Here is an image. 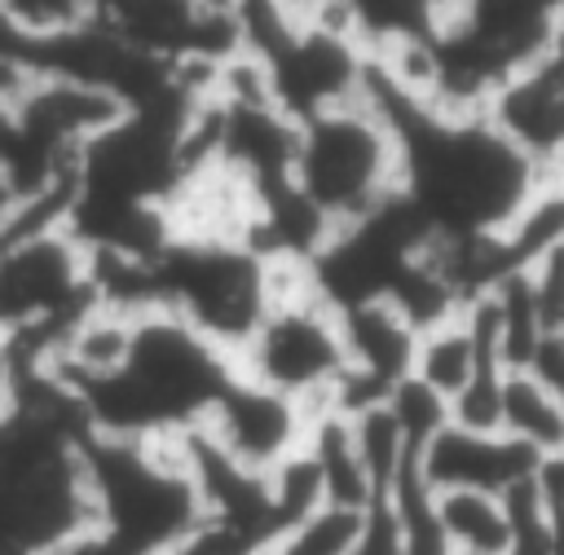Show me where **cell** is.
Returning <instances> with one entry per match:
<instances>
[{
  "label": "cell",
  "instance_id": "8fae6325",
  "mask_svg": "<svg viewBox=\"0 0 564 555\" xmlns=\"http://www.w3.org/2000/svg\"><path fill=\"white\" fill-rule=\"evenodd\" d=\"M352 35L366 53H379L401 40H432L445 26V0H339Z\"/></svg>",
  "mask_w": 564,
  "mask_h": 555
},
{
  "label": "cell",
  "instance_id": "ba28073f",
  "mask_svg": "<svg viewBox=\"0 0 564 555\" xmlns=\"http://www.w3.org/2000/svg\"><path fill=\"white\" fill-rule=\"evenodd\" d=\"M423 480L445 493V489H485L502 493L507 485L538 476L546 458H538L529 445L502 436V432H471L458 423H445L419 454H414Z\"/></svg>",
  "mask_w": 564,
  "mask_h": 555
},
{
  "label": "cell",
  "instance_id": "603a6c76",
  "mask_svg": "<svg viewBox=\"0 0 564 555\" xmlns=\"http://www.w3.org/2000/svg\"><path fill=\"white\" fill-rule=\"evenodd\" d=\"M44 555H141L137 546H128L123 537H115L110 529H101V524H84L79 533H70V537H62L57 546H48Z\"/></svg>",
  "mask_w": 564,
  "mask_h": 555
},
{
  "label": "cell",
  "instance_id": "2e32d148",
  "mask_svg": "<svg viewBox=\"0 0 564 555\" xmlns=\"http://www.w3.org/2000/svg\"><path fill=\"white\" fill-rule=\"evenodd\" d=\"M357 524H361V511L322 502L304 520H295L282 533H273L264 546L273 555H348V546L357 537Z\"/></svg>",
  "mask_w": 564,
  "mask_h": 555
},
{
  "label": "cell",
  "instance_id": "52a82bcc",
  "mask_svg": "<svg viewBox=\"0 0 564 555\" xmlns=\"http://www.w3.org/2000/svg\"><path fill=\"white\" fill-rule=\"evenodd\" d=\"M198 427L247 471L264 476L269 467H278L291 449H300L304 427H308V410L247 374H229L225 388L212 396L207 414L198 418Z\"/></svg>",
  "mask_w": 564,
  "mask_h": 555
},
{
  "label": "cell",
  "instance_id": "ffe728a7",
  "mask_svg": "<svg viewBox=\"0 0 564 555\" xmlns=\"http://www.w3.org/2000/svg\"><path fill=\"white\" fill-rule=\"evenodd\" d=\"M0 22L31 48L93 22V0H0Z\"/></svg>",
  "mask_w": 564,
  "mask_h": 555
},
{
  "label": "cell",
  "instance_id": "ac0fdd59",
  "mask_svg": "<svg viewBox=\"0 0 564 555\" xmlns=\"http://www.w3.org/2000/svg\"><path fill=\"white\" fill-rule=\"evenodd\" d=\"M383 405H388L392 423L401 427V440H405L410 454H419V449L449 423V401H445L441 392H432V388H427L423 379H414V374L397 379V383L388 388Z\"/></svg>",
  "mask_w": 564,
  "mask_h": 555
},
{
  "label": "cell",
  "instance_id": "7a4b0ae2",
  "mask_svg": "<svg viewBox=\"0 0 564 555\" xmlns=\"http://www.w3.org/2000/svg\"><path fill=\"white\" fill-rule=\"evenodd\" d=\"M295 264L260 255L251 242L229 233H172L150 255L154 308L181 317L229 361L269 313Z\"/></svg>",
  "mask_w": 564,
  "mask_h": 555
},
{
  "label": "cell",
  "instance_id": "8992f818",
  "mask_svg": "<svg viewBox=\"0 0 564 555\" xmlns=\"http://www.w3.org/2000/svg\"><path fill=\"white\" fill-rule=\"evenodd\" d=\"M93 22L176 70H216L242 53L238 0H93Z\"/></svg>",
  "mask_w": 564,
  "mask_h": 555
},
{
  "label": "cell",
  "instance_id": "83f0119b",
  "mask_svg": "<svg viewBox=\"0 0 564 555\" xmlns=\"http://www.w3.org/2000/svg\"><path fill=\"white\" fill-rule=\"evenodd\" d=\"M454 555H467V551H454Z\"/></svg>",
  "mask_w": 564,
  "mask_h": 555
},
{
  "label": "cell",
  "instance_id": "277c9868",
  "mask_svg": "<svg viewBox=\"0 0 564 555\" xmlns=\"http://www.w3.org/2000/svg\"><path fill=\"white\" fill-rule=\"evenodd\" d=\"M93 304V251L66 211L31 207L0 238V348L35 361Z\"/></svg>",
  "mask_w": 564,
  "mask_h": 555
},
{
  "label": "cell",
  "instance_id": "3957f363",
  "mask_svg": "<svg viewBox=\"0 0 564 555\" xmlns=\"http://www.w3.org/2000/svg\"><path fill=\"white\" fill-rule=\"evenodd\" d=\"M291 185L326 220V229L379 211L401 194L397 128L366 92L304 115L295 123Z\"/></svg>",
  "mask_w": 564,
  "mask_h": 555
},
{
  "label": "cell",
  "instance_id": "4316f807",
  "mask_svg": "<svg viewBox=\"0 0 564 555\" xmlns=\"http://www.w3.org/2000/svg\"><path fill=\"white\" fill-rule=\"evenodd\" d=\"M445 4H449V9H454V4H463V0H445ZM445 18H449V13H445Z\"/></svg>",
  "mask_w": 564,
  "mask_h": 555
},
{
  "label": "cell",
  "instance_id": "9a60e30c",
  "mask_svg": "<svg viewBox=\"0 0 564 555\" xmlns=\"http://www.w3.org/2000/svg\"><path fill=\"white\" fill-rule=\"evenodd\" d=\"M348 423H352V440H357L361 467H366V476H370V485H375V498H379V493L392 485V476L401 471V463H405V458H414V454L405 449L401 427L392 423V414H388V405H383V401L352 410V414H348Z\"/></svg>",
  "mask_w": 564,
  "mask_h": 555
},
{
  "label": "cell",
  "instance_id": "5bb4252c",
  "mask_svg": "<svg viewBox=\"0 0 564 555\" xmlns=\"http://www.w3.org/2000/svg\"><path fill=\"white\" fill-rule=\"evenodd\" d=\"M441 529L454 551L467 555H502L507 546V511L498 493L485 489H445L436 493Z\"/></svg>",
  "mask_w": 564,
  "mask_h": 555
},
{
  "label": "cell",
  "instance_id": "cb8c5ba5",
  "mask_svg": "<svg viewBox=\"0 0 564 555\" xmlns=\"http://www.w3.org/2000/svg\"><path fill=\"white\" fill-rule=\"evenodd\" d=\"M22 216H26V203L18 198V189L9 185V176L0 172V238L13 233V229L22 225Z\"/></svg>",
  "mask_w": 564,
  "mask_h": 555
},
{
  "label": "cell",
  "instance_id": "9c48e42d",
  "mask_svg": "<svg viewBox=\"0 0 564 555\" xmlns=\"http://www.w3.org/2000/svg\"><path fill=\"white\" fill-rule=\"evenodd\" d=\"M322 476V502L330 507H348V511H366L375 502V485L361 467V454H357V440H352V423L344 410L335 405H322V410H308V427H304V440H300Z\"/></svg>",
  "mask_w": 564,
  "mask_h": 555
},
{
  "label": "cell",
  "instance_id": "e0dca14e",
  "mask_svg": "<svg viewBox=\"0 0 564 555\" xmlns=\"http://www.w3.org/2000/svg\"><path fill=\"white\" fill-rule=\"evenodd\" d=\"M264 498H269V515H273V533H282L286 524L304 520L308 511L322 507V476L308 458V449H291L278 467L264 471Z\"/></svg>",
  "mask_w": 564,
  "mask_h": 555
},
{
  "label": "cell",
  "instance_id": "7c38bea8",
  "mask_svg": "<svg viewBox=\"0 0 564 555\" xmlns=\"http://www.w3.org/2000/svg\"><path fill=\"white\" fill-rule=\"evenodd\" d=\"M471 370H476V335H471L467 313H454V317L419 330V339H414V366H410L414 379H423L432 392H441L445 401H454L458 388L471 379Z\"/></svg>",
  "mask_w": 564,
  "mask_h": 555
},
{
  "label": "cell",
  "instance_id": "d4e9b609",
  "mask_svg": "<svg viewBox=\"0 0 564 555\" xmlns=\"http://www.w3.org/2000/svg\"><path fill=\"white\" fill-rule=\"evenodd\" d=\"M546 176H555V181H560V185H564V154H560V159H555V167H551V172H546Z\"/></svg>",
  "mask_w": 564,
  "mask_h": 555
},
{
  "label": "cell",
  "instance_id": "5b68a950",
  "mask_svg": "<svg viewBox=\"0 0 564 555\" xmlns=\"http://www.w3.org/2000/svg\"><path fill=\"white\" fill-rule=\"evenodd\" d=\"M234 370L300 401L304 410H322L335 401L348 379V352L339 313L304 282L300 264L286 273L260 326L234 352Z\"/></svg>",
  "mask_w": 564,
  "mask_h": 555
},
{
  "label": "cell",
  "instance_id": "7402d4cb",
  "mask_svg": "<svg viewBox=\"0 0 564 555\" xmlns=\"http://www.w3.org/2000/svg\"><path fill=\"white\" fill-rule=\"evenodd\" d=\"M520 370H529L564 410V330H546Z\"/></svg>",
  "mask_w": 564,
  "mask_h": 555
},
{
  "label": "cell",
  "instance_id": "44dd1931",
  "mask_svg": "<svg viewBox=\"0 0 564 555\" xmlns=\"http://www.w3.org/2000/svg\"><path fill=\"white\" fill-rule=\"evenodd\" d=\"M348 555H405V542H401V529H397V515H392L388 498H375L361 511V524H357V537H352Z\"/></svg>",
  "mask_w": 564,
  "mask_h": 555
},
{
  "label": "cell",
  "instance_id": "30bf717a",
  "mask_svg": "<svg viewBox=\"0 0 564 555\" xmlns=\"http://www.w3.org/2000/svg\"><path fill=\"white\" fill-rule=\"evenodd\" d=\"M498 432L529 445L538 458H564V410L529 370L502 374Z\"/></svg>",
  "mask_w": 564,
  "mask_h": 555
},
{
  "label": "cell",
  "instance_id": "484cf974",
  "mask_svg": "<svg viewBox=\"0 0 564 555\" xmlns=\"http://www.w3.org/2000/svg\"><path fill=\"white\" fill-rule=\"evenodd\" d=\"M242 555H273L269 546H251V551H242Z\"/></svg>",
  "mask_w": 564,
  "mask_h": 555
},
{
  "label": "cell",
  "instance_id": "6da1fadb",
  "mask_svg": "<svg viewBox=\"0 0 564 555\" xmlns=\"http://www.w3.org/2000/svg\"><path fill=\"white\" fill-rule=\"evenodd\" d=\"M234 361L172 313H141L123 366L75 392L97 436H176L194 427Z\"/></svg>",
  "mask_w": 564,
  "mask_h": 555
},
{
  "label": "cell",
  "instance_id": "4fadbf2b",
  "mask_svg": "<svg viewBox=\"0 0 564 555\" xmlns=\"http://www.w3.org/2000/svg\"><path fill=\"white\" fill-rule=\"evenodd\" d=\"M388 498L392 515H397V529H401V542H405V555H454L445 529H441V511H436V489L423 480L419 463L405 458L401 471L392 476V485L379 493Z\"/></svg>",
  "mask_w": 564,
  "mask_h": 555
},
{
  "label": "cell",
  "instance_id": "d6986e66",
  "mask_svg": "<svg viewBox=\"0 0 564 555\" xmlns=\"http://www.w3.org/2000/svg\"><path fill=\"white\" fill-rule=\"evenodd\" d=\"M498 498H502V511H507V546H502V555H555L551 524H546L542 493H538V476H524V480L507 485Z\"/></svg>",
  "mask_w": 564,
  "mask_h": 555
}]
</instances>
